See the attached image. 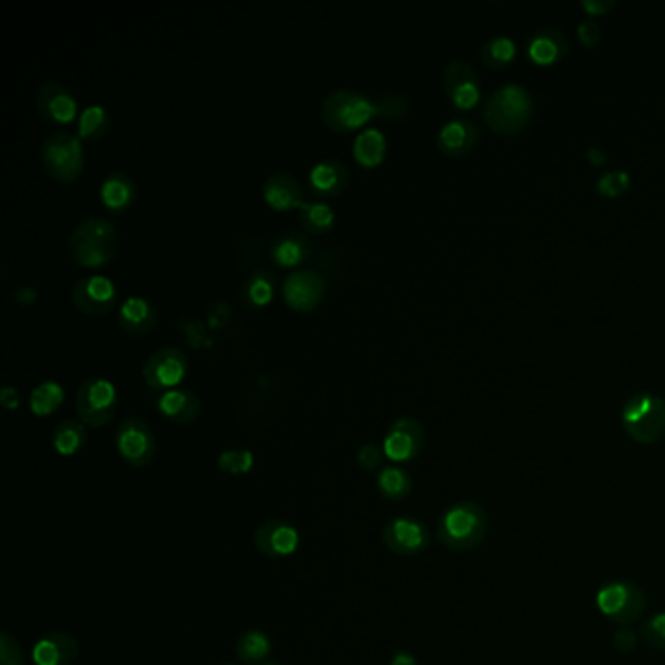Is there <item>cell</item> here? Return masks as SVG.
Here are the masks:
<instances>
[{
  "label": "cell",
  "instance_id": "f1b7e54d",
  "mask_svg": "<svg viewBox=\"0 0 665 665\" xmlns=\"http://www.w3.org/2000/svg\"><path fill=\"white\" fill-rule=\"evenodd\" d=\"M235 650L236 658L242 664L260 665L270 658V654L274 650V644H272V638L264 630L252 628V630H246L236 640Z\"/></svg>",
  "mask_w": 665,
  "mask_h": 665
},
{
  "label": "cell",
  "instance_id": "52a82bcc",
  "mask_svg": "<svg viewBox=\"0 0 665 665\" xmlns=\"http://www.w3.org/2000/svg\"><path fill=\"white\" fill-rule=\"evenodd\" d=\"M118 404V387L110 379L102 375H92L80 383L77 391V414L84 426H108L118 412Z\"/></svg>",
  "mask_w": 665,
  "mask_h": 665
},
{
  "label": "cell",
  "instance_id": "30bf717a",
  "mask_svg": "<svg viewBox=\"0 0 665 665\" xmlns=\"http://www.w3.org/2000/svg\"><path fill=\"white\" fill-rule=\"evenodd\" d=\"M190 371L188 353L174 346H162L151 353L143 363V379L151 389H176Z\"/></svg>",
  "mask_w": 665,
  "mask_h": 665
},
{
  "label": "cell",
  "instance_id": "bcb514c9",
  "mask_svg": "<svg viewBox=\"0 0 665 665\" xmlns=\"http://www.w3.org/2000/svg\"><path fill=\"white\" fill-rule=\"evenodd\" d=\"M391 665H418V660L406 650H396L392 654Z\"/></svg>",
  "mask_w": 665,
  "mask_h": 665
},
{
  "label": "cell",
  "instance_id": "f546056e",
  "mask_svg": "<svg viewBox=\"0 0 665 665\" xmlns=\"http://www.w3.org/2000/svg\"><path fill=\"white\" fill-rule=\"evenodd\" d=\"M412 488H414V480H412L410 472L398 465L383 467L377 474V490L389 502L406 500L412 494Z\"/></svg>",
  "mask_w": 665,
  "mask_h": 665
},
{
  "label": "cell",
  "instance_id": "603a6c76",
  "mask_svg": "<svg viewBox=\"0 0 665 665\" xmlns=\"http://www.w3.org/2000/svg\"><path fill=\"white\" fill-rule=\"evenodd\" d=\"M478 127L470 119H449L437 131V147L447 157H463L478 143Z\"/></svg>",
  "mask_w": 665,
  "mask_h": 665
},
{
  "label": "cell",
  "instance_id": "9c48e42d",
  "mask_svg": "<svg viewBox=\"0 0 665 665\" xmlns=\"http://www.w3.org/2000/svg\"><path fill=\"white\" fill-rule=\"evenodd\" d=\"M116 449L127 465L143 469L151 465L157 455V437L143 418L129 416L116 430Z\"/></svg>",
  "mask_w": 665,
  "mask_h": 665
},
{
  "label": "cell",
  "instance_id": "74e56055",
  "mask_svg": "<svg viewBox=\"0 0 665 665\" xmlns=\"http://www.w3.org/2000/svg\"><path fill=\"white\" fill-rule=\"evenodd\" d=\"M628 186H630V176H628V172H625V170L605 172L597 180V192L603 194V196H621L623 192H626Z\"/></svg>",
  "mask_w": 665,
  "mask_h": 665
},
{
  "label": "cell",
  "instance_id": "f35d334b",
  "mask_svg": "<svg viewBox=\"0 0 665 665\" xmlns=\"http://www.w3.org/2000/svg\"><path fill=\"white\" fill-rule=\"evenodd\" d=\"M642 638L656 650H665V613H658L642 623Z\"/></svg>",
  "mask_w": 665,
  "mask_h": 665
},
{
  "label": "cell",
  "instance_id": "d6a6232c",
  "mask_svg": "<svg viewBox=\"0 0 665 665\" xmlns=\"http://www.w3.org/2000/svg\"><path fill=\"white\" fill-rule=\"evenodd\" d=\"M299 219H301V225L307 229V233L326 235L328 231H332V227L336 223V213L328 203H324L320 199H313V201L303 203Z\"/></svg>",
  "mask_w": 665,
  "mask_h": 665
},
{
  "label": "cell",
  "instance_id": "cb8c5ba5",
  "mask_svg": "<svg viewBox=\"0 0 665 665\" xmlns=\"http://www.w3.org/2000/svg\"><path fill=\"white\" fill-rule=\"evenodd\" d=\"M158 412L174 424H190L201 412V400L190 389H170L162 391L157 398Z\"/></svg>",
  "mask_w": 665,
  "mask_h": 665
},
{
  "label": "cell",
  "instance_id": "44dd1931",
  "mask_svg": "<svg viewBox=\"0 0 665 665\" xmlns=\"http://www.w3.org/2000/svg\"><path fill=\"white\" fill-rule=\"evenodd\" d=\"M262 196L270 207L277 211L301 209L305 203V192L301 182L289 172H274L264 180Z\"/></svg>",
  "mask_w": 665,
  "mask_h": 665
},
{
  "label": "cell",
  "instance_id": "7a4b0ae2",
  "mask_svg": "<svg viewBox=\"0 0 665 665\" xmlns=\"http://www.w3.org/2000/svg\"><path fill=\"white\" fill-rule=\"evenodd\" d=\"M118 227L106 217H86L69 235V254L84 268L108 264L118 250Z\"/></svg>",
  "mask_w": 665,
  "mask_h": 665
},
{
  "label": "cell",
  "instance_id": "ba28073f",
  "mask_svg": "<svg viewBox=\"0 0 665 665\" xmlns=\"http://www.w3.org/2000/svg\"><path fill=\"white\" fill-rule=\"evenodd\" d=\"M595 605L603 617L613 623L630 625L646 611V595L630 582H609L595 595Z\"/></svg>",
  "mask_w": 665,
  "mask_h": 665
},
{
  "label": "cell",
  "instance_id": "7dc6e473",
  "mask_svg": "<svg viewBox=\"0 0 665 665\" xmlns=\"http://www.w3.org/2000/svg\"><path fill=\"white\" fill-rule=\"evenodd\" d=\"M14 293H24V297L22 299H18L20 303H32V301H36L38 299V291L34 289V287H30V285H26V287H18Z\"/></svg>",
  "mask_w": 665,
  "mask_h": 665
},
{
  "label": "cell",
  "instance_id": "ee69618b",
  "mask_svg": "<svg viewBox=\"0 0 665 665\" xmlns=\"http://www.w3.org/2000/svg\"><path fill=\"white\" fill-rule=\"evenodd\" d=\"M617 6L615 0H582V8L591 16L605 14Z\"/></svg>",
  "mask_w": 665,
  "mask_h": 665
},
{
  "label": "cell",
  "instance_id": "60d3db41",
  "mask_svg": "<svg viewBox=\"0 0 665 665\" xmlns=\"http://www.w3.org/2000/svg\"><path fill=\"white\" fill-rule=\"evenodd\" d=\"M0 665H24V652L8 632L0 634Z\"/></svg>",
  "mask_w": 665,
  "mask_h": 665
},
{
  "label": "cell",
  "instance_id": "c3c4849f",
  "mask_svg": "<svg viewBox=\"0 0 665 665\" xmlns=\"http://www.w3.org/2000/svg\"><path fill=\"white\" fill-rule=\"evenodd\" d=\"M587 158H589V162L595 164V166H601V164L607 160V157H605V151H601L599 147H591V149L587 151Z\"/></svg>",
  "mask_w": 665,
  "mask_h": 665
},
{
  "label": "cell",
  "instance_id": "d590c367",
  "mask_svg": "<svg viewBox=\"0 0 665 665\" xmlns=\"http://www.w3.org/2000/svg\"><path fill=\"white\" fill-rule=\"evenodd\" d=\"M217 467L225 474L244 476L254 469V453L250 449H225L217 455Z\"/></svg>",
  "mask_w": 665,
  "mask_h": 665
},
{
  "label": "cell",
  "instance_id": "d4e9b609",
  "mask_svg": "<svg viewBox=\"0 0 665 665\" xmlns=\"http://www.w3.org/2000/svg\"><path fill=\"white\" fill-rule=\"evenodd\" d=\"M137 199V184L125 170H114L100 184V201L110 213H123Z\"/></svg>",
  "mask_w": 665,
  "mask_h": 665
},
{
  "label": "cell",
  "instance_id": "7c38bea8",
  "mask_svg": "<svg viewBox=\"0 0 665 665\" xmlns=\"http://www.w3.org/2000/svg\"><path fill=\"white\" fill-rule=\"evenodd\" d=\"M426 443V431L424 426L410 416H402L392 420L389 430L383 437V449L387 459L402 465L414 461Z\"/></svg>",
  "mask_w": 665,
  "mask_h": 665
},
{
  "label": "cell",
  "instance_id": "7402d4cb",
  "mask_svg": "<svg viewBox=\"0 0 665 665\" xmlns=\"http://www.w3.org/2000/svg\"><path fill=\"white\" fill-rule=\"evenodd\" d=\"M118 320L119 326L133 336L149 334L157 326V305L149 297L129 295L119 305Z\"/></svg>",
  "mask_w": 665,
  "mask_h": 665
},
{
  "label": "cell",
  "instance_id": "484cf974",
  "mask_svg": "<svg viewBox=\"0 0 665 665\" xmlns=\"http://www.w3.org/2000/svg\"><path fill=\"white\" fill-rule=\"evenodd\" d=\"M568 49H570V43L562 30L543 28V30L535 32L533 38L529 40L527 53L539 65H552L556 61H560L568 53Z\"/></svg>",
  "mask_w": 665,
  "mask_h": 665
},
{
  "label": "cell",
  "instance_id": "8fae6325",
  "mask_svg": "<svg viewBox=\"0 0 665 665\" xmlns=\"http://www.w3.org/2000/svg\"><path fill=\"white\" fill-rule=\"evenodd\" d=\"M71 297L80 313L102 316L118 305L119 289L112 277L92 274L75 281Z\"/></svg>",
  "mask_w": 665,
  "mask_h": 665
},
{
  "label": "cell",
  "instance_id": "681fc988",
  "mask_svg": "<svg viewBox=\"0 0 665 665\" xmlns=\"http://www.w3.org/2000/svg\"><path fill=\"white\" fill-rule=\"evenodd\" d=\"M260 665H287V664H279V662H264V664Z\"/></svg>",
  "mask_w": 665,
  "mask_h": 665
},
{
  "label": "cell",
  "instance_id": "b9f144b4",
  "mask_svg": "<svg viewBox=\"0 0 665 665\" xmlns=\"http://www.w3.org/2000/svg\"><path fill=\"white\" fill-rule=\"evenodd\" d=\"M578 36L586 43L587 47H595L601 40V28L593 18H586L578 24Z\"/></svg>",
  "mask_w": 665,
  "mask_h": 665
},
{
  "label": "cell",
  "instance_id": "8992f818",
  "mask_svg": "<svg viewBox=\"0 0 665 665\" xmlns=\"http://www.w3.org/2000/svg\"><path fill=\"white\" fill-rule=\"evenodd\" d=\"M41 162L51 178L59 182H73L84 170V143L77 133L65 129L55 131L43 139Z\"/></svg>",
  "mask_w": 665,
  "mask_h": 665
},
{
  "label": "cell",
  "instance_id": "2e32d148",
  "mask_svg": "<svg viewBox=\"0 0 665 665\" xmlns=\"http://www.w3.org/2000/svg\"><path fill=\"white\" fill-rule=\"evenodd\" d=\"M254 545L268 558H289L299 550L301 535L283 519H268L256 527Z\"/></svg>",
  "mask_w": 665,
  "mask_h": 665
},
{
  "label": "cell",
  "instance_id": "1f68e13d",
  "mask_svg": "<svg viewBox=\"0 0 665 665\" xmlns=\"http://www.w3.org/2000/svg\"><path fill=\"white\" fill-rule=\"evenodd\" d=\"M88 441L86 426L79 420H63L51 433L53 449L63 457H73Z\"/></svg>",
  "mask_w": 665,
  "mask_h": 665
},
{
  "label": "cell",
  "instance_id": "5bb4252c",
  "mask_svg": "<svg viewBox=\"0 0 665 665\" xmlns=\"http://www.w3.org/2000/svg\"><path fill=\"white\" fill-rule=\"evenodd\" d=\"M36 108L43 118L57 125L73 123L80 116L79 98L61 80H45L36 90Z\"/></svg>",
  "mask_w": 665,
  "mask_h": 665
},
{
  "label": "cell",
  "instance_id": "4316f807",
  "mask_svg": "<svg viewBox=\"0 0 665 665\" xmlns=\"http://www.w3.org/2000/svg\"><path fill=\"white\" fill-rule=\"evenodd\" d=\"M277 289H279V283H277L274 272H270L266 268H258L246 277L244 287H242V299H244L246 307H250V309H264L274 301Z\"/></svg>",
  "mask_w": 665,
  "mask_h": 665
},
{
  "label": "cell",
  "instance_id": "e575fe53",
  "mask_svg": "<svg viewBox=\"0 0 665 665\" xmlns=\"http://www.w3.org/2000/svg\"><path fill=\"white\" fill-rule=\"evenodd\" d=\"M515 41L508 38V36H498L492 40L486 41L480 49V57L488 67L500 69L509 65V61L515 57Z\"/></svg>",
  "mask_w": 665,
  "mask_h": 665
},
{
  "label": "cell",
  "instance_id": "3957f363",
  "mask_svg": "<svg viewBox=\"0 0 665 665\" xmlns=\"http://www.w3.org/2000/svg\"><path fill=\"white\" fill-rule=\"evenodd\" d=\"M322 119L336 133H348L379 118L377 98L355 88H336L322 100Z\"/></svg>",
  "mask_w": 665,
  "mask_h": 665
},
{
  "label": "cell",
  "instance_id": "83f0119b",
  "mask_svg": "<svg viewBox=\"0 0 665 665\" xmlns=\"http://www.w3.org/2000/svg\"><path fill=\"white\" fill-rule=\"evenodd\" d=\"M387 155V135L377 127H363L353 139V157L365 166H379Z\"/></svg>",
  "mask_w": 665,
  "mask_h": 665
},
{
  "label": "cell",
  "instance_id": "f907efd6",
  "mask_svg": "<svg viewBox=\"0 0 665 665\" xmlns=\"http://www.w3.org/2000/svg\"><path fill=\"white\" fill-rule=\"evenodd\" d=\"M221 665H238V664H231V662H227V664H221Z\"/></svg>",
  "mask_w": 665,
  "mask_h": 665
},
{
  "label": "cell",
  "instance_id": "9a60e30c",
  "mask_svg": "<svg viewBox=\"0 0 665 665\" xmlns=\"http://www.w3.org/2000/svg\"><path fill=\"white\" fill-rule=\"evenodd\" d=\"M326 291V279L311 268H297L281 283L285 303L299 313H309L318 307Z\"/></svg>",
  "mask_w": 665,
  "mask_h": 665
},
{
  "label": "cell",
  "instance_id": "ffe728a7",
  "mask_svg": "<svg viewBox=\"0 0 665 665\" xmlns=\"http://www.w3.org/2000/svg\"><path fill=\"white\" fill-rule=\"evenodd\" d=\"M313 248L311 236L297 229H289L274 236L270 244V258L281 268H297L313 256Z\"/></svg>",
  "mask_w": 665,
  "mask_h": 665
},
{
  "label": "cell",
  "instance_id": "4dcf8cb0",
  "mask_svg": "<svg viewBox=\"0 0 665 665\" xmlns=\"http://www.w3.org/2000/svg\"><path fill=\"white\" fill-rule=\"evenodd\" d=\"M112 129V114L104 104H88L77 119V135L82 141H98Z\"/></svg>",
  "mask_w": 665,
  "mask_h": 665
},
{
  "label": "cell",
  "instance_id": "6da1fadb",
  "mask_svg": "<svg viewBox=\"0 0 665 665\" xmlns=\"http://www.w3.org/2000/svg\"><path fill=\"white\" fill-rule=\"evenodd\" d=\"M488 535V515L476 502H455L443 511L437 523V539L455 552H469L484 543Z\"/></svg>",
  "mask_w": 665,
  "mask_h": 665
},
{
  "label": "cell",
  "instance_id": "277c9868",
  "mask_svg": "<svg viewBox=\"0 0 665 665\" xmlns=\"http://www.w3.org/2000/svg\"><path fill=\"white\" fill-rule=\"evenodd\" d=\"M533 116V98L521 84L500 86L486 102L484 121L502 135L521 131Z\"/></svg>",
  "mask_w": 665,
  "mask_h": 665
},
{
  "label": "cell",
  "instance_id": "e0dca14e",
  "mask_svg": "<svg viewBox=\"0 0 665 665\" xmlns=\"http://www.w3.org/2000/svg\"><path fill=\"white\" fill-rule=\"evenodd\" d=\"M443 86L449 100L461 110L474 108L476 102L480 100L478 73L465 59H455L445 67Z\"/></svg>",
  "mask_w": 665,
  "mask_h": 665
},
{
  "label": "cell",
  "instance_id": "ab89813d",
  "mask_svg": "<svg viewBox=\"0 0 665 665\" xmlns=\"http://www.w3.org/2000/svg\"><path fill=\"white\" fill-rule=\"evenodd\" d=\"M385 459H387L385 449H383V445H377V443H365L357 451V465L367 472L381 469Z\"/></svg>",
  "mask_w": 665,
  "mask_h": 665
},
{
  "label": "cell",
  "instance_id": "4fadbf2b",
  "mask_svg": "<svg viewBox=\"0 0 665 665\" xmlns=\"http://www.w3.org/2000/svg\"><path fill=\"white\" fill-rule=\"evenodd\" d=\"M383 543L396 556H418L430 547L431 535L420 519L398 515L385 523Z\"/></svg>",
  "mask_w": 665,
  "mask_h": 665
},
{
  "label": "cell",
  "instance_id": "7bdbcfd3",
  "mask_svg": "<svg viewBox=\"0 0 665 665\" xmlns=\"http://www.w3.org/2000/svg\"><path fill=\"white\" fill-rule=\"evenodd\" d=\"M613 644H615V648L619 650V652H632V650H636V646H638V636L632 632V630H628V628H623V630H619L615 636H613Z\"/></svg>",
  "mask_w": 665,
  "mask_h": 665
},
{
  "label": "cell",
  "instance_id": "ac0fdd59",
  "mask_svg": "<svg viewBox=\"0 0 665 665\" xmlns=\"http://www.w3.org/2000/svg\"><path fill=\"white\" fill-rule=\"evenodd\" d=\"M350 184V168L338 157L316 160L309 170V186L318 196H340Z\"/></svg>",
  "mask_w": 665,
  "mask_h": 665
},
{
  "label": "cell",
  "instance_id": "5b68a950",
  "mask_svg": "<svg viewBox=\"0 0 665 665\" xmlns=\"http://www.w3.org/2000/svg\"><path fill=\"white\" fill-rule=\"evenodd\" d=\"M621 418L632 441L652 445L665 435V400L652 392H638L626 400Z\"/></svg>",
  "mask_w": 665,
  "mask_h": 665
},
{
  "label": "cell",
  "instance_id": "836d02e7",
  "mask_svg": "<svg viewBox=\"0 0 665 665\" xmlns=\"http://www.w3.org/2000/svg\"><path fill=\"white\" fill-rule=\"evenodd\" d=\"M65 400V389L59 381L47 379L30 394V410L36 416H49L53 414Z\"/></svg>",
  "mask_w": 665,
  "mask_h": 665
},
{
  "label": "cell",
  "instance_id": "f6af8a7d",
  "mask_svg": "<svg viewBox=\"0 0 665 665\" xmlns=\"http://www.w3.org/2000/svg\"><path fill=\"white\" fill-rule=\"evenodd\" d=\"M0 404L6 410H16L20 406V392H18V389L12 387V385L2 387V391H0Z\"/></svg>",
  "mask_w": 665,
  "mask_h": 665
},
{
  "label": "cell",
  "instance_id": "d6986e66",
  "mask_svg": "<svg viewBox=\"0 0 665 665\" xmlns=\"http://www.w3.org/2000/svg\"><path fill=\"white\" fill-rule=\"evenodd\" d=\"M79 658V640L69 632H47L34 644V665H73Z\"/></svg>",
  "mask_w": 665,
  "mask_h": 665
},
{
  "label": "cell",
  "instance_id": "8d00e7d4",
  "mask_svg": "<svg viewBox=\"0 0 665 665\" xmlns=\"http://www.w3.org/2000/svg\"><path fill=\"white\" fill-rule=\"evenodd\" d=\"M379 118L398 119L408 114V100L400 92H385L377 96Z\"/></svg>",
  "mask_w": 665,
  "mask_h": 665
}]
</instances>
